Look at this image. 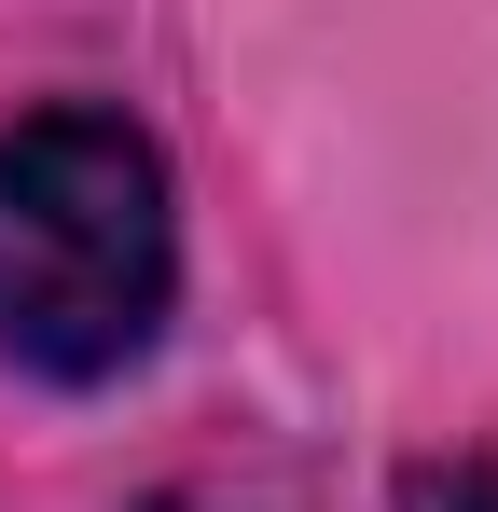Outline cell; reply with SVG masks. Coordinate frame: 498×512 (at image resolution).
<instances>
[{"mask_svg": "<svg viewBox=\"0 0 498 512\" xmlns=\"http://www.w3.org/2000/svg\"><path fill=\"white\" fill-rule=\"evenodd\" d=\"M166 305H180L166 153L97 97L14 111L0 125V360L42 388H111L166 346Z\"/></svg>", "mask_w": 498, "mask_h": 512, "instance_id": "1", "label": "cell"}]
</instances>
